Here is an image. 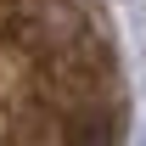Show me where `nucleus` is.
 Masks as SVG:
<instances>
[{"label": "nucleus", "instance_id": "f257e3e1", "mask_svg": "<svg viewBox=\"0 0 146 146\" xmlns=\"http://www.w3.org/2000/svg\"><path fill=\"white\" fill-rule=\"evenodd\" d=\"M0 146H124V96L90 0L0 11Z\"/></svg>", "mask_w": 146, "mask_h": 146}]
</instances>
